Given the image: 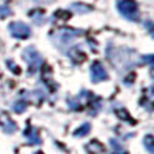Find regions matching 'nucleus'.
Returning a JSON list of instances; mask_svg holds the SVG:
<instances>
[{
	"label": "nucleus",
	"mask_w": 154,
	"mask_h": 154,
	"mask_svg": "<svg viewBox=\"0 0 154 154\" xmlns=\"http://www.w3.org/2000/svg\"><path fill=\"white\" fill-rule=\"evenodd\" d=\"M23 57H25V59H26V60L31 63V66H32V68L38 66V65L42 63V57H40V54H38L34 48H28L26 51H25Z\"/></svg>",
	"instance_id": "obj_4"
},
{
	"label": "nucleus",
	"mask_w": 154,
	"mask_h": 154,
	"mask_svg": "<svg viewBox=\"0 0 154 154\" xmlns=\"http://www.w3.org/2000/svg\"><path fill=\"white\" fill-rule=\"evenodd\" d=\"M25 109V103H19V102H17V103L14 105V111H17V112H22Z\"/></svg>",
	"instance_id": "obj_6"
},
{
	"label": "nucleus",
	"mask_w": 154,
	"mask_h": 154,
	"mask_svg": "<svg viewBox=\"0 0 154 154\" xmlns=\"http://www.w3.org/2000/svg\"><path fill=\"white\" fill-rule=\"evenodd\" d=\"M108 77V74H106V71H105V68L102 66V63H99V62H96V63H93V66H91V79H93V82H102V80H105Z\"/></svg>",
	"instance_id": "obj_3"
},
{
	"label": "nucleus",
	"mask_w": 154,
	"mask_h": 154,
	"mask_svg": "<svg viewBox=\"0 0 154 154\" xmlns=\"http://www.w3.org/2000/svg\"><path fill=\"white\" fill-rule=\"evenodd\" d=\"M89 130V125H83L82 130H79V134H86V131Z\"/></svg>",
	"instance_id": "obj_7"
},
{
	"label": "nucleus",
	"mask_w": 154,
	"mask_h": 154,
	"mask_svg": "<svg viewBox=\"0 0 154 154\" xmlns=\"http://www.w3.org/2000/svg\"><path fill=\"white\" fill-rule=\"evenodd\" d=\"M9 31L14 37H20V38H26L31 34V28L28 25H25L22 22H16V23H11L9 25Z\"/></svg>",
	"instance_id": "obj_2"
},
{
	"label": "nucleus",
	"mask_w": 154,
	"mask_h": 154,
	"mask_svg": "<svg viewBox=\"0 0 154 154\" xmlns=\"http://www.w3.org/2000/svg\"><path fill=\"white\" fill-rule=\"evenodd\" d=\"M9 14H11V11H9L8 6H2V8H0V16H2V17H6Z\"/></svg>",
	"instance_id": "obj_5"
},
{
	"label": "nucleus",
	"mask_w": 154,
	"mask_h": 154,
	"mask_svg": "<svg viewBox=\"0 0 154 154\" xmlns=\"http://www.w3.org/2000/svg\"><path fill=\"white\" fill-rule=\"evenodd\" d=\"M117 8L120 11V14L125 16L126 19L137 20L139 9H137V5L134 3V0H120V2L117 3Z\"/></svg>",
	"instance_id": "obj_1"
}]
</instances>
